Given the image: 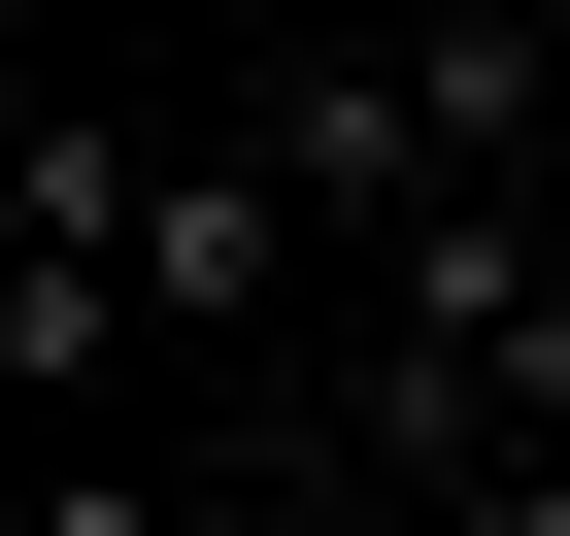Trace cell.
Masks as SVG:
<instances>
[{"instance_id": "1", "label": "cell", "mask_w": 570, "mask_h": 536, "mask_svg": "<svg viewBox=\"0 0 570 536\" xmlns=\"http://www.w3.org/2000/svg\"><path fill=\"white\" fill-rule=\"evenodd\" d=\"M303 168H268V135H168V201H135V336H303Z\"/></svg>"}, {"instance_id": "2", "label": "cell", "mask_w": 570, "mask_h": 536, "mask_svg": "<svg viewBox=\"0 0 570 536\" xmlns=\"http://www.w3.org/2000/svg\"><path fill=\"white\" fill-rule=\"evenodd\" d=\"M235 135H268V168H303V235H370V268H403V235H436V201H470V135H436V101H403V68H268V101H235Z\"/></svg>"}, {"instance_id": "3", "label": "cell", "mask_w": 570, "mask_h": 536, "mask_svg": "<svg viewBox=\"0 0 570 536\" xmlns=\"http://www.w3.org/2000/svg\"><path fill=\"white\" fill-rule=\"evenodd\" d=\"M370 68H403L470 168H537V101H570V0H370Z\"/></svg>"}, {"instance_id": "4", "label": "cell", "mask_w": 570, "mask_h": 536, "mask_svg": "<svg viewBox=\"0 0 570 536\" xmlns=\"http://www.w3.org/2000/svg\"><path fill=\"white\" fill-rule=\"evenodd\" d=\"M35 536H202V503H168V469H101V436H68V503H35Z\"/></svg>"}, {"instance_id": "5", "label": "cell", "mask_w": 570, "mask_h": 536, "mask_svg": "<svg viewBox=\"0 0 570 536\" xmlns=\"http://www.w3.org/2000/svg\"><path fill=\"white\" fill-rule=\"evenodd\" d=\"M470 536H570V436H537V469H503V503H470Z\"/></svg>"}, {"instance_id": "6", "label": "cell", "mask_w": 570, "mask_h": 536, "mask_svg": "<svg viewBox=\"0 0 570 536\" xmlns=\"http://www.w3.org/2000/svg\"><path fill=\"white\" fill-rule=\"evenodd\" d=\"M35 503H68V436H0V536H35Z\"/></svg>"}, {"instance_id": "7", "label": "cell", "mask_w": 570, "mask_h": 536, "mask_svg": "<svg viewBox=\"0 0 570 536\" xmlns=\"http://www.w3.org/2000/svg\"><path fill=\"white\" fill-rule=\"evenodd\" d=\"M202 536H336V503H303V469H268V503H202Z\"/></svg>"}]
</instances>
